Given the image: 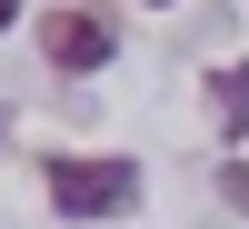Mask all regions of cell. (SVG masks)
I'll return each mask as SVG.
<instances>
[{
    "label": "cell",
    "instance_id": "1",
    "mask_svg": "<svg viewBox=\"0 0 249 229\" xmlns=\"http://www.w3.org/2000/svg\"><path fill=\"white\" fill-rule=\"evenodd\" d=\"M40 190H50L60 219L100 229V219H130L140 210V159H80V150H60V159H40Z\"/></svg>",
    "mask_w": 249,
    "mask_h": 229
},
{
    "label": "cell",
    "instance_id": "2",
    "mask_svg": "<svg viewBox=\"0 0 249 229\" xmlns=\"http://www.w3.org/2000/svg\"><path fill=\"white\" fill-rule=\"evenodd\" d=\"M110 10H50L40 20V50H50V70H70V80H90L100 60H110Z\"/></svg>",
    "mask_w": 249,
    "mask_h": 229
},
{
    "label": "cell",
    "instance_id": "3",
    "mask_svg": "<svg viewBox=\"0 0 249 229\" xmlns=\"http://www.w3.org/2000/svg\"><path fill=\"white\" fill-rule=\"evenodd\" d=\"M210 90H219V120H230L219 140H249V60H230V70H219Z\"/></svg>",
    "mask_w": 249,
    "mask_h": 229
},
{
    "label": "cell",
    "instance_id": "4",
    "mask_svg": "<svg viewBox=\"0 0 249 229\" xmlns=\"http://www.w3.org/2000/svg\"><path fill=\"white\" fill-rule=\"evenodd\" d=\"M10 20H20V0H0V30H10Z\"/></svg>",
    "mask_w": 249,
    "mask_h": 229
},
{
    "label": "cell",
    "instance_id": "5",
    "mask_svg": "<svg viewBox=\"0 0 249 229\" xmlns=\"http://www.w3.org/2000/svg\"><path fill=\"white\" fill-rule=\"evenodd\" d=\"M0 130H10V110H0Z\"/></svg>",
    "mask_w": 249,
    "mask_h": 229
}]
</instances>
